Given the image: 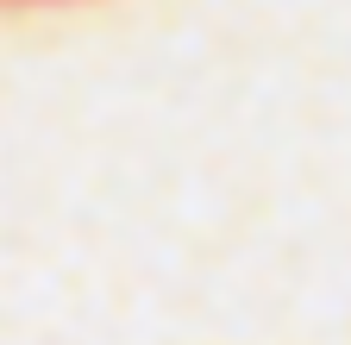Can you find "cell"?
Listing matches in <instances>:
<instances>
[{"instance_id": "cell-1", "label": "cell", "mask_w": 351, "mask_h": 345, "mask_svg": "<svg viewBox=\"0 0 351 345\" xmlns=\"http://www.w3.org/2000/svg\"><path fill=\"white\" fill-rule=\"evenodd\" d=\"M0 7H32V0H0Z\"/></svg>"}]
</instances>
